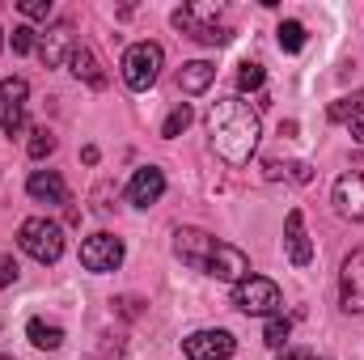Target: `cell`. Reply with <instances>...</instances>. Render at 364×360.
I'll use <instances>...</instances> for the list:
<instances>
[{"label": "cell", "instance_id": "obj_1", "mask_svg": "<svg viewBox=\"0 0 364 360\" xmlns=\"http://www.w3.org/2000/svg\"><path fill=\"white\" fill-rule=\"evenodd\" d=\"M208 132H212L216 153H220L229 166H246V162L255 157V149H259V136H263L259 110H250V102H242V97H220V102H212V110H208Z\"/></svg>", "mask_w": 364, "mask_h": 360}, {"label": "cell", "instance_id": "obj_2", "mask_svg": "<svg viewBox=\"0 0 364 360\" xmlns=\"http://www.w3.org/2000/svg\"><path fill=\"white\" fill-rule=\"evenodd\" d=\"M17 242H21V250L34 259V263H60V255H64V229L55 225V221H47V216H30V221H21V229H17Z\"/></svg>", "mask_w": 364, "mask_h": 360}, {"label": "cell", "instance_id": "obj_3", "mask_svg": "<svg viewBox=\"0 0 364 360\" xmlns=\"http://www.w3.org/2000/svg\"><path fill=\"white\" fill-rule=\"evenodd\" d=\"M216 17H220V4H186V9L174 13V26H178L182 34H191L195 43H203V47H225L233 34Z\"/></svg>", "mask_w": 364, "mask_h": 360}, {"label": "cell", "instance_id": "obj_4", "mask_svg": "<svg viewBox=\"0 0 364 360\" xmlns=\"http://www.w3.org/2000/svg\"><path fill=\"white\" fill-rule=\"evenodd\" d=\"M161 64H166V51L157 43H132L123 51V81H127V90L144 93L161 77Z\"/></svg>", "mask_w": 364, "mask_h": 360}, {"label": "cell", "instance_id": "obj_5", "mask_svg": "<svg viewBox=\"0 0 364 360\" xmlns=\"http://www.w3.org/2000/svg\"><path fill=\"white\" fill-rule=\"evenodd\" d=\"M233 305L242 314H267V318H275L279 305H284V297H279V284L275 280H267V275H246L242 284H233Z\"/></svg>", "mask_w": 364, "mask_h": 360}, {"label": "cell", "instance_id": "obj_6", "mask_svg": "<svg viewBox=\"0 0 364 360\" xmlns=\"http://www.w3.org/2000/svg\"><path fill=\"white\" fill-rule=\"evenodd\" d=\"M123 263V242L114 233H93L81 242V268L93 275H106V271H119Z\"/></svg>", "mask_w": 364, "mask_h": 360}, {"label": "cell", "instance_id": "obj_7", "mask_svg": "<svg viewBox=\"0 0 364 360\" xmlns=\"http://www.w3.org/2000/svg\"><path fill=\"white\" fill-rule=\"evenodd\" d=\"M237 352V339L229 331H195L182 339V356L186 360H229Z\"/></svg>", "mask_w": 364, "mask_h": 360}, {"label": "cell", "instance_id": "obj_8", "mask_svg": "<svg viewBox=\"0 0 364 360\" xmlns=\"http://www.w3.org/2000/svg\"><path fill=\"white\" fill-rule=\"evenodd\" d=\"M26 97H30V85L21 77H4L0 81V127L9 136H17L26 127Z\"/></svg>", "mask_w": 364, "mask_h": 360}, {"label": "cell", "instance_id": "obj_9", "mask_svg": "<svg viewBox=\"0 0 364 360\" xmlns=\"http://www.w3.org/2000/svg\"><path fill=\"white\" fill-rule=\"evenodd\" d=\"M203 275L225 280V284H242V280L250 275V259H246L237 246L216 242V250H212V255H208V263H203Z\"/></svg>", "mask_w": 364, "mask_h": 360}, {"label": "cell", "instance_id": "obj_10", "mask_svg": "<svg viewBox=\"0 0 364 360\" xmlns=\"http://www.w3.org/2000/svg\"><path fill=\"white\" fill-rule=\"evenodd\" d=\"M212 250H216V238L203 233V229H178V233H174V255H178L186 268L203 271V263H208Z\"/></svg>", "mask_w": 364, "mask_h": 360}, {"label": "cell", "instance_id": "obj_11", "mask_svg": "<svg viewBox=\"0 0 364 360\" xmlns=\"http://www.w3.org/2000/svg\"><path fill=\"white\" fill-rule=\"evenodd\" d=\"M335 212L343 221H364V174L352 170L335 182Z\"/></svg>", "mask_w": 364, "mask_h": 360}, {"label": "cell", "instance_id": "obj_12", "mask_svg": "<svg viewBox=\"0 0 364 360\" xmlns=\"http://www.w3.org/2000/svg\"><path fill=\"white\" fill-rule=\"evenodd\" d=\"M284 246H288L292 268H309L314 246H309V233H305V216H301V208H292L288 221H284Z\"/></svg>", "mask_w": 364, "mask_h": 360}, {"label": "cell", "instance_id": "obj_13", "mask_svg": "<svg viewBox=\"0 0 364 360\" xmlns=\"http://www.w3.org/2000/svg\"><path fill=\"white\" fill-rule=\"evenodd\" d=\"M339 292L348 309H364V250H352L339 271Z\"/></svg>", "mask_w": 364, "mask_h": 360}, {"label": "cell", "instance_id": "obj_14", "mask_svg": "<svg viewBox=\"0 0 364 360\" xmlns=\"http://www.w3.org/2000/svg\"><path fill=\"white\" fill-rule=\"evenodd\" d=\"M161 195H166V174H161L157 166H144V170H136V174H132L127 199H132L136 208H153Z\"/></svg>", "mask_w": 364, "mask_h": 360}, {"label": "cell", "instance_id": "obj_15", "mask_svg": "<svg viewBox=\"0 0 364 360\" xmlns=\"http://www.w3.org/2000/svg\"><path fill=\"white\" fill-rule=\"evenodd\" d=\"M26 191H30V199H38V203H68V186H64V179H60L55 170H34V174L26 179Z\"/></svg>", "mask_w": 364, "mask_h": 360}, {"label": "cell", "instance_id": "obj_16", "mask_svg": "<svg viewBox=\"0 0 364 360\" xmlns=\"http://www.w3.org/2000/svg\"><path fill=\"white\" fill-rule=\"evenodd\" d=\"M68 68H73V77L85 81L90 90H106V73H102V64H97V55H93L90 47H73V51H68Z\"/></svg>", "mask_w": 364, "mask_h": 360}, {"label": "cell", "instance_id": "obj_17", "mask_svg": "<svg viewBox=\"0 0 364 360\" xmlns=\"http://www.w3.org/2000/svg\"><path fill=\"white\" fill-rule=\"evenodd\" d=\"M212 81H216V68L208 60H191V64H182V73H178L182 93H203Z\"/></svg>", "mask_w": 364, "mask_h": 360}, {"label": "cell", "instance_id": "obj_18", "mask_svg": "<svg viewBox=\"0 0 364 360\" xmlns=\"http://www.w3.org/2000/svg\"><path fill=\"white\" fill-rule=\"evenodd\" d=\"M68 43H73V30L60 21L55 30H47V38H43V47H38V55H43V64L47 68H55L60 60H64V51H68Z\"/></svg>", "mask_w": 364, "mask_h": 360}, {"label": "cell", "instance_id": "obj_19", "mask_svg": "<svg viewBox=\"0 0 364 360\" xmlns=\"http://www.w3.org/2000/svg\"><path fill=\"white\" fill-rule=\"evenodd\" d=\"M326 119H331V123H356V119H364V90L331 102V106H326Z\"/></svg>", "mask_w": 364, "mask_h": 360}, {"label": "cell", "instance_id": "obj_20", "mask_svg": "<svg viewBox=\"0 0 364 360\" xmlns=\"http://www.w3.org/2000/svg\"><path fill=\"white\" fill-rule=\"evenodd\" d=\"M26 335H30V344H34V348H43V352H55V348L64 344V331H60L55 322H43V318H30Z\"/></svg>", "mask_w": 364, "mask_h": 360}, {"label": "cell", "instance_id": "obj_21", "mask_svg": "<svg viewBox=\"0 0 364 360\" xmlns=\"http://www.w3.org/2000/svg\"><path fill=\"white\" fill-rule=\"evenodd\" d=\"M191 119H195V115H191V106H186V102H182V106H174V110H170V119L161 123V136H166V140L182 136V132L191 127Z\"/></svg>", "mask_w": 364, "mask_h": 360}, {"label": "cell", "instance_id": "obj_22", "mask_svg": "<svg viewBox=\"0 0 364 360\" xmlns=\"http://www.w3.org/2000/svg\"><path fill=\"white\" fill-rule=\"evenodd\" d=\"M288 335H292V322L288 318H267V327H263V344H272V348H284L288 344Z\"/></svg>", "mask_w": 364, "mask_h": 360}, {"label": "cell", "instance_id": "obj_23", "mask_svg": "<svg viewBox=\"0 0 364 360\" xmlns=\"http://www.w3.org/2000/svg\"><path fill=\"white\" fill-rule=\"evenodd\" d=\"M275 34H279V47H284V51H301V47H305V26H301V21H284Z\"/></svg>", "mask_w": 364, "mask_h": 360}, {"label": "cell", "instance_id": "obj_24", "mask_svg": "<svg viewBox=\"0 0 364 360\" xmlns=\"http://www.w3.org/2000/svg\"><path fill=\"white\" fill-rule=\"evenodd\" d=\"M51 149H55V136H51L47 127H34V132H30V144H26V153H30L34 162H43Z\"/></svg>", "mask_w": 364, "mask_h": 360}, {"label": "cell", "instance_id": "obj_25", "mask_svg": "<svg viewBox=\"0 0 364 360\" xmlns=\"http://www.w3.org/2000/svg\"><path fill=\"white\" fill-rule=\"evenodd\" d=\"M263 81H267V73H263V64H242V73H237V90L250 93V90H263Z\"/></svg>", "mask_w": 364, "mask_h": 360}, {"label": "cell", "instance_id": "obj_26", "mask_svg": "<svg viewBox=\"0 0 364 360\" xmlns=\"http://www.w3.org/2000/svg\"><path fill=\"white\" fill-rule=\"evenodd\" d=\"M13 51H17V55H30V51H34V30H30V26H17V30H13Z\"/></svg>", "mask_w": 364, "mask_h": 360}, {"label": "cell", "instance_id": "obj_27", "mask_svg": "<svg viewBox=\"0 0 364 360\" xmlns=\"http://www.w3.org/2000/svg\"><path fill=\"white\" fill-rule=\"evenodd\" d=\"M21 13L30 21H43V17H51V0H21Z\"/></svg>", "mask_w": 364, "mask_h": 360}, {"label": "cell", "instance_id": "obj_28", "mask_svg": "<svg viewBox=\"0 0 364 360\" xmlns=\"http://www.w3.org/2000/svg\"><path fill=\"white\" fill-rule=\"evenodd\" d=\"M17 280V259L13 255H0V288H9Z\"/></svg>", "mask_w": 364, "mask_h": 360}, {"label": "cell", "instance_id": "obj_29", "mask_svg": "<svg viewBox=\"0 0 364 360\" xmlns=\"http://www.w3.org/2000/svg\"><path fill=\"white\" fill-rule=\"evenodd\" d=\"M275 360H309V352H301V348H284Z\"/></svg>", "mask_w": 364, "mask_h": 360}, {"label": "cell", "instance_id": "obj_30", "mask_svg": "<svg viewBox=\"0 0 364 360\" xmlns=\"http://www.w3.org/2000/svg\"><path fill=\"white\" fill-rule=\"evenodd\" d=\"M292 179H296V182H309L314 174H309V166H305V162H296V166H292Z\"/></svg>", "mask_w": 364, "mask_h": 360}, {"label": "cell", "instance_id": "obj_31", "mask_svg": "<svg viewBox=\"0 0 364 360\" xmlns=\"http://www.w3.org/2000/svg\"><path fill=\"white\" fill-rule=\"evenodd\" d=\"M352 140H356V144H364V119H356V123H352Z\"/></svg>", "mask_w": 364, "mask_h": 360}, {"label": "cell", "instance_id": "obj_32", "mask_svg": "<svg viewBox=\"0 0 364 360\" xmlns=\"http://www.w3.org/2000/svg\"><path fill=\"white\" fill-rule=\"evenodd\" d=\"M0 47H4V30H0Z\"/></svg>", "mask_w": 364, "mask_h": 360}, {"label": "cell", "instance_id": "obj_33", "mask_svg": "<svg viewBox=\"0 0 364 360\" xmlns=\"http://www.w3.org/2000/svg\"><path fill=\"white\" fill-rule=\"evenodd\" d=\"M0 360H13V356H0Z\"/></svg>", "mask_w": 364, "mask_h": 360}]
</instances>
